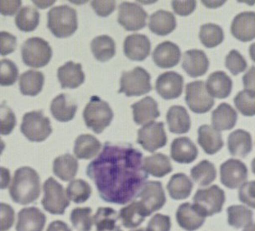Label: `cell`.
Returning <instances> with one entry per match:
<instances>
[{
    "mask_svg": "<svg viewBox=\"0 0 255 231\" xmlns=\"http://www.w3.org/2000/svg\"><path fill=\"white\" fill-rule=\"evenodd\" d=\"M35 5L40 8H45L55 3V1H33Z\"/></svg>",
    "mask_w": 255,
    "mask_h": 231,
    "instance_id": "61",
    "label": "cell"
},
{
    "mask_svg": "<svg viewBox=\"0 0 255 231\" xmlns=\"http://www.w3.org/2000/svg\"><path fill=\"white\" fill-rule=\"evenodd\" d=\"M10 172L8 168L0 167V189H6L10 183Z\"/></svg>",
    "mask_w": 255,
    "mask_h": 231,
    "instance_id": "58",
    "label": "cell"
},
{
    "mask_svg": "<svg viewBox=\"0 0 255 231\" xmlns=\"http://www.w3.org/2000/svg\"><path fill=\"white\" fill-rule=\"evenodd\" d=\"M67 199L75 204H83L88 201L92 194V188L83 179H76L68 184L66 190Z\"/></svg>",
    "mask_w": 255,
    "mask_h": 231,
    "instance_id": "44",
    "label": "cell"
},
{
    "mask_svg": "<svg viewBox=\"0 0 255 231\" xmlns=\"http://www.w3.org/2000/svg\"><path fill=\"white\" fill-rule=\"evenodd\" d=\"M134 200H138L147 216L161 210L166 203L162 184L158 181L145 182Z\"/></svg>",
    "mask_w": 255,
    "mask_h": 231,
    "instance_id": "10",
    "label": "cell"
},
{
    "mask_svg": "<svg viewBox=\"0 0 255 231\" xmlns=\"http://www.w3.org/2000/svg\"><path fill=\"white\" fill-rule=\"evenodd\" d=\"M20 130L22 134L32 142L45 141L52 133L51 120L40 110L24 114Z\"/></svg>",
    "mask_w": 255,
    "mask_h": 231,
    "instance_id": "7",
    "label": "cell"
},
{
    "mask_svg": "<svg viewBox=\"0 0 255 231\" xmlns=\"http://www.w3.org/2000/svg\"><path fill=\"white\" fill-rule=\"evenodd\" d=\"M143 167L148 174L154 178H164L173 171L170 160L166 155L154 153L143 159Z\"/></svg>",
    "mask_w": 255,
    "mask_h": 231,
    "instance_id": "32",
    "label": "cell"
},
{
    "mask_svg": "<svg viewBox=\"0 0 255 231\" xmlns=\"http://www.w3.org/2000/svg\"><path fill=\"white\" fill-rule=\"evenodd\" d=\"M197 142L207 155L216 154L224 146L220 132L208 125L200 126Z\"/></svg>",
    "mask_w": 255,
    "mask_h": 231,
    "instance_id": "25",
    "label": "cell"
},
{
    "mask_svg": "<svg viewBox=\"0 0 255 231\" xmlns=\"http://www.w3.org/2000/svg\"><path fill=\"white\" fill-rule=\"evenodd\" d=\"M184 78L177 72H166L159 75L156 80L155 89L164 99H175L181 95Z\"/></svg>",
    "mask_w": 255,
    "mask_h": 231,
    "instance_id": "15",
    "label": "cell"
},
{
    "mask_svg": "<svg viewBox=\"0 0 255 231\" xmlns=\"http://www.w3.org/2000/svg\"><path fill=\"white\" fill-rule=\"evenodd\" d=\"M87 175L94 182L104 202L127 205L149 178L143 167V153L131 144L105 142L89 163Z\"/></svg>",
    "mask_w": 255,
    "mask_h": 231,
    "instance_id": "1",
    "label": "cell"
},
{
    "mask_svg": "<svg viewBox=\"0 0 255 231\" xmlns=\"http://www.w3.org/2000/svg\"><path fill=\"white\" fill-rule=\"evenodd\" d=\"M46 217L38 208H24L18 214L16 231H43Z\"/></svg>",
    "mask_w": 255,
    "mask_h": 231,
    "instance_id": "19",
    "label": "cell"
},
{
    "mask_svg": "<svg viewBox=\"0 0 255 231\" xmlns=\"http://www.w3.org/2000/svg\"><path fill=\"white\" fill-rule=\"evenodd\" d=\"M248 168L240 160L229 159L220 166V181L230 189H238L247 180Z\"/></svg>",
    "mask_w": 255,
    "mask_h": 231,
    "instance_id": "14",
    "label": "cell"
},
{
    "mask_svg": "<svg viewBox=\"0 0 255 231\" xmlns=\"http://www.w3.org/2000/svg\"><path fill=\"white\" fill-rule=\"evenodd\" d=\"M57 77L62 88L74 89L82 85L85 81V73L82 64L67 61L59 67Z\"/></svg>",
    "mask_w": 255,
    "mask_h": 231,
    "instance_id": "21",
    "label": "cell"
},
{
    "mask_svg": "<svg viewBox=\"0 0 255 231\" xmlns=\"http://www.w3.org/2000/svg\"><path fill=\"white\" fill-rule=\"evenodd\" d=\"M191 176L195 183L199 186H208L217 178V170L212 162L203 160L191 168Z\"/></svg>",
    "mask_w": 255,
    "mask_h": 231,
    "instance_id": "41",
    "label": "cell"
},
{
    "mask_svg": "<svg viewBox=\"0 0 255 231\" xmlns=\"http://www.w3.org/2000/svg\"><path fill=\"white\" fill-rule=\"evenodd\" d=\"M44 82L45 76L43 72L29 70L19 77V90L23 95L35 97L42 90Z\"/></svg>",
    "mask_w": 255,
    "mask_h": 231,
    "instance_id": "34",
    "label": "cell"
},
{
    "mask_svg": "<svg viewBox=\"0 0 255 231\" xmlns=\"http://www.w3.org/2000/svg\"><path fill=\"white\" fill-rule=\"evenodd\" d=\"M186 102L191 111L196 114H205L215 104L213 97L207 93L204 81L198 80L186 86Z\"/></svg>",
    "mask_w": 255,
    "mask_h": 231,
    "instance_id": "11",
    "label": "cell"
},
{
    "mask_svg": "<svg viewBox=\"0 0 255 231\" xmlns=\"http://www.w3.org/2000/svg\"><path fill=\"white\" fill-rule=\"evenodd\" d=\"M4 149H5V143L2 139L0 138V156L2 155Z\"/></svg>",
    "mask_w": 255,
    "mask_h": 231,
    "instance_id": "62",
    "label": "cell"
},
{
    "mask_svg": "<svg viewBox=\"0 0 255 231\" xmlns=\"http://www.w3.org/2000/svg\"><path fill=\"white\" fill-rule=\"evenodd\" d=\"M9 194L18 205H27L36 201L40 194V178L37 172L29 167L18 168L13 175Z\"/></svg>",
    "mask_w": 255,
    "mask_h": 231,
    "instance_id": "2",
    "label": "cell"
},
{
    "mask_svg": "<svg viewBox=\"0 0 255 231\" xmlns=\"http://www.w3.org/2000/svg\"><path fill=\"white\" fill-rule=\"evenodd\" d=\"M91 50L98 61L105 62L113 58L116 54V44L109 35H99L91 42Z\"/></svg>",
    "mask_w": 255,
    "mask_h": 231,
    "instance_id": "38",
    "label": "cell"
},
{
    "mask_svg": "<svg viewBox=\"0 0 255 231\" xmlns=\"http://www.w3.org/2000/svg\"><path fill=\"white\" fill-rule=\"evenodd\" d=\"M228 149L233 157H247L253 149L252 136L246 130H234L228 138Z\"/></svg>",
    "mask_w": 255,
    "mask_h": 231,
    "instance_id": "28",
    "label": "cell"
},
{
    "mask_svg": "<svg viewBox=\"0 0 255 231\" xmlns=\"http://www.w3.org/2000/svg\"><path fill=\"white\" fill-rule=\"evenodd\" d=\"M171 221L170 216L156 214L149 220L146 231H170Z\"/></svg>",
    "mask_w": 255,
    "mask_h": 231,
    "instance_id": "51",
    "label": "cell"
},
{
    "mask_svg": "<svg viewBox=\"0 0 255 231\" xmlns=\"http://www.w3.org/2000/svg\"><path fill=\"white\" fill-rule=\"evenodd\" d=\"M231 33L234 37L243 41L249 42L255 37V13L245 11L235 16L231 24Z\"/></svg>",
    "mask_w": 255,
    "mask_h": 231,
    "instance_id": "17",
    "label": "cell"
},
{
    "mask_svg": "<svg viewBox=\"0 0 255 231\" xmlns=\"http://www.w3.org/2000/svg\"><path fill=\"white\" fill-rule=\"evenodd\" d=\"M180 47L171 41H164L157 45L152 54V59L157 67L171 68L176 66L181 60Z\"/></svg>",
    "mask_w": 255,
    "mask_h": 231,
    "instance_id": "18",
    "label": "cell"
},
{
    "mask_svg": "<svg viewBox=\"0 0 255 231\" xmlns=\"http://www.w3.org/2000/svg\"><path fill=\"white\" fill-rule=\"evenodd\" d=\"M119 220L118 213L110 207H99L93 216L97 231H123L117 225Z\"/></svg>",
    "mask_w": 255,
    "mask_h": 231,
    "instance_id": "39",
    "label": "cell"
},
{
    "mask_svg": "<svg viewBox=\"0 0 255 231\" xmlns=\"http://www.w3.org/2000/svg\"><path fill=\"white\" fill-rule=\"evenodd\" d=\"M46 231H72V229L67 224L61 221H56L51 222L48 226Z\"/></svg>",
    "mask_w": 255,
    "mask_h": 231,
    "instance_id": "59",
    "label": "cell"
},
{
    "mask_svg": "<svg viewBox=\"0 0 255 231\" xmlns=\"http://www.w3.org/2000/svg\"><path fill=\"white\" fill-rule=\"evenodd\" d=\"M19 77V69L16 64L9 59L0 61V86L13 85Z\"/></svg>",
    "mask_w": 255,
    "mask_h": 231,
    "instance_id": "47",
    "label": "cell"
},
{
    "mask_svg": "<svg viewBox=\"0 0 255 231\" xmlns=\"http://www.w3.org/2000/svg\"><path fill=\"white\" fill-rule=\"evenodd\" d=\"M150 80V74L143 67H136L132 71L124 72L119 93H125L128 97L146 94L152 90Z\"/></svg>",
    "mask_w": 255,
    "mask_h": 231,
    "instance_id": "8",
    "label": "cell"
},
{
    "mask_svg": "<svg viewBox=\"0 0 255 231\" xmlns=\"http://www.w3.org/2000/svg\"><path fill=\"white\" fill-rule=\"evenodd\" d=\"M146 231V230L144 228H140L138 229V230H134V231Z\"/></svg>",
    "mask_w": 255,
    "mask_h": 231,
    "instance_id": "64",
    "label": "cell"
},
{
    "mask_svg": "<svg viewBox=\"0 0 255 231\" xmlns=\"http://www.w3.org/2000/svg\"><path fill=\"white\" fill-rule=\"evenodd\" d=\"M205 85L211 97L226 98L233 89V81L226 72L218 71L210 74Z\"/></svg>",
    "mask_w": 255,
    "mask_h": 231,
    "instance_id": "26",
    "label": "cell"
},
{
    "mask_svg": "<svg viewBox=\"0 0 255 231\" xmlns=\"http://www.w3.org/2000/svg\"><path fill=\"white\" fill-rule=\"evenodd\" d=\"M91 4L96 13L101 17H108L115 10L116 8V2L113 0L111 1L95 0L93 1Z\"/></svg>",
    "mask_w": 255,
    "mask_h": 231,
    "instance_id": "55",
    "label": "cell"
},
{
    "mask_svg": "<svg viewBox=\"0 0 255 231\" xmlns=\"http://www.w3.org/2000/svg\"><path fill=\"white\" fill-rule=\"evenodd\" d=\"M199 37L205 47L214 48L224 40V32L218 24L208 23L200 28Z\"/></svg>",
    "mask_w": 255,
    "mask_h": 231,
    "instance_id": "43",
    "label": "cell"
},
{
    "mask_svg": "<svg viewBox=\"0 0 255 231\" xmlns=\"http://www.w3.org/2000/svg\"><path fill=\"white\" fill-rule=\"evenodd\" d=\"M78 162L72 155L67 153L56 157L53 162V173L64 182L73 179L78 171Z\"/></svg>",
    "mask_w": 255,
    "mask_h": 231,
    "instance_id": "37",
    "label": "cell"
},
{
    "mask_svg": "<svg viewBox=\"0 0 255 231\" xmlns=\"http://www.w3.org/2000/svg\"><path fill=\"white\" fill-rule=\"evenodd\" d=\"M14 210L10 205L0 203V231H8L14 223Z\"/></svg>",
    "mask_w": 255,
    "mask_h": 231,
    "instance_id": "50",
    "label": "cell"
},
{
    "mask_svg": "<svg viewBox=\"0 0 255 231\" xmlns=\"http://www.w3.org/2000/svg\"><path fill=\"white\" fill-rule=\"evenodd\" d=\"M169 130L171 133L186 134L191 129V121L186 108L180 105L170 107L166 114Z\"/></svg>",
    "mask_w": 255,
    "mask_h": 231,
    "instance_id": "29",
    "label": "cell"
},
{
    "mask_svg": "<svg viewBox=\"0 0 255 231\" xmlns=\"http://www.w3.org/2000/svg\"><path fill=\"white\" fill-rule=\"evenodd\" d=\"M40 13L32 6H25L19 9L15 17L16 26L21 31L35 30L40 23Z\"/></svg>",
    "mask_w": 255,
    "mask_h": 231,
    "instance_id": "42",
    "label": "cell"
},
{
    "mask_svg": "<svg viewBox=\"0 0 255 231\" xmlns=\"http://www.w3.org/2000/svg\"><path fill=\"white\" fill-rule=\"evenodd\" d=\"M102 144L90 134H83L75 141L74 154L78 159L89 160L95 157L101 150Z\"/></svg>",
    "mask_w": 255,
    "mask_h": 231,
    "instance_id": "33",
    "label": "cell"
},
{
    "mask_svg": "<svg viewBox=\"0 0 255 231\" xmlns=\"http://www.w3.org/2000/svg\"><path fill=\"white\" fill-rule=\"evenodd\" d=\"M43 190L44 198L41 204L44 210L51 215H64L65 210L70 205V201L63 186L55 178L50 177L43 185Z\"/></svg>",
    "mask_w": 255,
    "mask_h": 231,
    "instance_id": "9",
    "label": "cell"
},
{
    "mask_svg": "<svg viewBox=\"0 0 255 231\" xmlns=\"http://www.w3.org/2000/svg\"><path fill=\"white\" fill-rule=\"evenodd\" d=\"M225 201V192L218 185H213L207 189L197 190L193 197V206L202 216L207 218L219 214L223 210Z\"/></svg>",
    "mask_w": 255,
    "mask_h": 231,
    "instance_id": "5",
    "label": "cell"
},
{
    "mask_svg": "<svg viewBox=\"0 0 255 231\" xmlns=\"http://www.w3.org/2000/svg\"><path fill=\"white\" fill-rule=\"evenodd\" d=\"M93 210L90 207L77 208L71 213V222L78 231H91L93 228Z\"/></svg>",
    "mask_w": 255,
    "mask_h": 231,
    "instance_id": "45",
    "label": "cell"
},
{
    "mask_svg": "<svg viewBox=\"0 0 255 231\" xmlns=\"http://www.w3.org/2000/svg\"><path fill=\"white\" fill-rule=\"evenodd\" d=\"M20 0H0V13L4 16H13L21 7Z\"/></svg>",
    "mask_w": 255,
    "mask_h": 231,
    "instance_id": "56",
    "label": "cell"
},
{
    "mask_svg": "<svg viewBox=\"0 0 255 231\" xmlns=\"http://www.w3.org/2000/svg\"><path fill=\"white\" fill-rule=\"evenodd\" d=\"M77 110V104L66 93L59 94L51 101V114L60 122H68L73 120Z\"/></svg>",
    "mask_w": 255,
    "mask_h": 231,
    "instance_id": "27",
    "label": "cell"
},
{
    "mask_svg": "<svg viewBox=\"0 0 255 231\" xmlns=\"http://www.w3.org/2000/svg\"><path fill=\"white\" fill-rule=\"evenodd\" d=\"M114 112L107 102L99 96H92L83 110V119L87 127L96 134H101L111 124Z\"/></svg>",
    "mask_w": 255,
    "mask_h": 231,
    "instance_id": "4",
    "label": "cell"
},
{
    "mask_svg": "<svg viewBox=\"0 0 255 231\" xmlns=\"http://www.w3.org/2000/svg\"><path fill=\"white\" fill-rule=\"evenodd\" d=\"M244 231H255V225L252 224V225L249 226V227H246Z\"/></svg>",
    "mask_w": 255,
    "mask_h": 231,
    "instance_id": "63",
    "label": "cell"
},
{
    "mask_svg": "<svg viewBox=\"0 0 255 231\" xmlns=\"http://www.w3.org/2000/svg\"><path fill=\"white\" fill-rule=\"evenodd\" d=\"M166 189L172 200H186L191 195L193 183L186 174L176 173L170 178Z\"/></svg>",
    "mask_w": 255,
    "mask_h": 231,
    "instance_id": "35",
    "label": "cell"
},
{
    "mask_svg": "<svg viewBox=\"0 0 255 231\" xmlns=\"http://www.w3.org/2000/svg\"><path fill=\"white\" fill-rule=\"evenodd\" d=\"M151 43L148 36L142 34H133L125 38L124 52L132 61H141L149 56Z\"/></svg>",
    "mask_w": 255,
    "mask_h": 231,
    "instance_id": "16",
    "label": "cell"
},
{
    "mask_svg": "<svg viewBox=\"0 0 255 231\" xmlns=\"http://www.w3.org/2000/svg\"><path fill=\"white\" fill-rule=\"evenodd\" d=\"M21 56L23 62L28 67L40 68L51 61L52 49L42 38H29L22 45Z\"/></svg>",
    "mask_w": 255,
    "mask_h": 231,
    "instance_id": "6",
    "label": "cell"
},
{
    "mask_svg": "<svg viewBox=\"0 0 255 231\" xmlns=\"http://www.w3.org/2000/svg\"><path fill=\"white\" fill-rule=\"evenodd\" d=\"M237 109L243 115L252 117L255 114V91H240L234 99Z\"/></svg>",
    "mask_w": 255,
    "mask_h": 231,
    "instance_id": "46",
    "label": "cell"
},
{
    "mask_svg": "<svg viewBox=\"0 0 255 231\" xmlns=\"http://www.w3.org/2000/svg\"><path fill=\"white\" fill-rule=\"evenodd\" d=\"M15 114L5 104H0V135L8 136L16 126Z\"/></svg>",
    "mask_w": 255,
    "mask_h": 231,
    "instance_id": "48",
    "label": "cell"
},
{
    "mask_svg": "<svg viewBox=\"0 0 255 231\" xmlns=\"http://www.w3.org/2000/svg\"><path fill=\"white\" fill-rule=\"evenodd\" d=\"M228 223L235 229L246 228L254 224V213L244 205H232L227 210Z\"/></svg>",
    "mask_w": 255,
    "mask_h": 231,
    "instance_id": "40",
    "label": "cell"
},
{
    "mask_svg": "<svg viewBox=\"0 0 255 231\" xmlns=\"http://www.w3.org/2000/svg\"><path fill=\"white\" fill-rule=\"evenodd\" d=\"M137 143L150 153L162 148L167 143L165 125L163 122H149L138 130Z\"/></svg>",
    "mask_w": 255,
    "mask_h": 231,
    "instance_id": "12",
    "label": "cell"
},
{
    "mask_svg": "<svg viewBox=\"0 0 255 231\" xmlns=\"http://www.w3.org/2000/svg\"><path fill=\"white\" fill-rule=\"evenodd\" d=\"M173 10L178 15L188 16L194 12L197 7V1H172L171 2Z\"/></svg>",
    "mask_w": 255,
    "mask_h": 231,
    "instance_id": "54",
    "label": "cell"
},
{
    "mask_svg": "<svg viewBox=\"0 0 255 231\" xmlns=\"http://www.w3.org/2000/svg\"><path fill=\"white\" fill-rule=\"evenodd\" d=\"M202 3L208 8H215L226 3V1H202Z\"/></svg>",
    "mask_w": 255,
    "mask_h": 231,
    "instance_id": "60",
    "label": "cell"
},
{
    "mask_svg": "<svg viewBox=\"0 0 255 231\" xmlns=\"http://www.w3.org/2000/svg\"><path fill=\"white\" fill-rule=\"evenodd\" d=\"M17 47V38L9 32L0 31V55L13 53Z\"/></svg>",
    "mask_w": 255,
    "mask_h": 231,
    "instance_id": "52",
    "label": "cell"
},
{
    "mask_svg": "<svg viewBox=\"0 0 255 231\" xmlns=\"http://www.w3.org/2000/svg\"><path fill=\"white\" fill-rule=\"evenodd\" d=\"M209 67V60L202 50H190L184 53L182 68L191 77L206 74Z\"/></svg>",
    "mask_w": 255,
    "mask_h": 231,
    "instance_id": "22",
    "label": "cell"
},
{
    "mask_svg": "<svg viewBox=\"0 0 255 231\" xmlns=\"http://www.w3.org/2000/svg\"><path fill=\"white\" fill-rule=\"evenodd\" d=\"M176 221L179 226L186 231H195L204 225L206 218L190 203L181 204L176 211Z\"/></svg>",
    "mask_w": 255,
    "mask_h": 231,
    "instance_id": "23",
    "label": "cell"
},
{
    "mask_svg": "<svg viewBox=\"0 0 255 231\" xmlns=\"http://www.w3.org/2000/svg\"><path fill=\"white\" fill-rule=\"evenodd\" d=\"M147 216L138 200H134L129 205L120 210L119 219L125 228L134 229L145 221Z\"/></svg>",
    "mask_w": 255,
    "mask_h": 231,
    "instance_id": "36",
    "label": "cell"
},
{
    "mask_svg": "<svg viewBox=\"0 0 255 231\" xmlns=\"http://www.w3.org/2000/svg\"><path fill=\"white\" fill-rule=\"evenodd\" d=\"M225 66L232 74L236 76L247 69V61L237 50H232L225 59Z\"/></svg>",
    "mask_w": 255,
    "mask_h": 231,
    "instance_id": "49",
    "label": "cell"
},
{
    "mask_svg": "<svg viewBox=\"0 0 255 231\" xmlns=\"http://www.w3.org/2000/svg\"><path fill=\"white\" fill-rule=\"evenodd\" d=\"M48 29L57 38L72 36L78 27L77 11L70 6L54 7L48 12Z\"/></svg>",
    "mask_w": 255,
    "mask_h": 231,
    "instance_id": "3",
    "label": "cell"
},
{
    "mask_svg": "<svg viewBox=\"0 0 255 231\" xmlns=\"http://www.w3.org/2000/svg\"><path fill=\"white\" fill-rule=\"evenodd\" d=\"M244 86H245V90L255 91V67L254 66L244 76Z\"/></svg>",
    "mask_w": 255,
    "mask_h": 231,
    "instance_id": "57",
    "label": "cell"
},
{
    "mask_svg": "<svg viewBox=\"0 0 255 231\" xmlns=\"http://www.w3.org/2000/svg\"><path fill=\"white\" fill-rule=\"evenodd\" d=\"M131 108L133 109V121L136 125L152 122L160 115L158 103L149 96L132 104Z\"/></svg>",
    "mask_w": 255,
    "mask_h": 231,
    "instance_id": "24",
    "label": "cell"
},
{
    "mask_svg": "<svg viewBox=\"0 0 255 231\" xmlns=\"http://www.w3.org/2000/svg\"><path fill=\"white\" fill-rule=\"evenodd\" d=\"M238 120L236 110L227 103H222L212 114V123L215 130H230L234 129Z\"/></svg>",
    "mask_w": 255,
    "mask_h": 231,
    "instance_id": "31",
    "label": "cell"
},
{
    "mask_svg": "<svg viewBox=\"0 0 255 231\" xmlns=\"http://www.w3.org/2000/svg\"><path fill=\"white\" fill-rule=\"evenodd\" d=\"M148 13L135 3L124 2L119 6L118 22L126 30L137 31L146 26Z\"/></svg>",
    "mask_w": 255,
    "mask_h": 231,
    "instance_id": "13",
    "label": "cell"
},
{
    "mask_svg": "<svg viewBox=\"0 0 255 231\" xmlns=\"http://www.w3.org/2000/svg\"><path fill=\"white\" fill-rule=\"evenodd\" d=\"M198 156V149L188 137H179L172 141L170 146V157L177 163L190 164Z\"/></svg>",
    "mask_w": 255,
    "mask_h": 231,
    "instance_id": "20",
    "label": "cell"
},
{
    "mask_svg": "<svg viewBox=\"0 0 255 231\" xmlns=\"http://www.w3.org/2000/svg\"><path fill=\"white\" fill-rule=\"evenodd\" d=\"M255 181L245 183L239 191V201L251 209H255Z\"/></svg>",
    "mask_w": 255,
    "mask_h": 231,
    "instance_id": "53",
    "label": "cell"
},
{
    "mask_svg": "<svg viewBox=\"0 0 255 231\" xmlns=\"http://www.w3.org/2000/svg\"><path fill=\"white\" fill-rule=\"evenodd\" d=\"M149 28L155 35L165 36L176 28V19L170 11L159 10L152 13L149 19Z\"/></svg>",
    "mask_w": 255,
    "mask_h": 231,
    "instance_id": "30",
    "label": "cell"
}]
</instances>
